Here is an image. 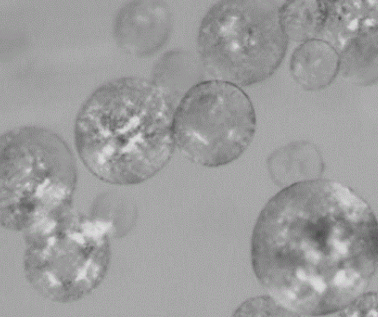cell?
Instances as JSON below:
<instances>
[{
    "mask_svg": "<svg viewBox=\"0 0 378 317\" xmlns=\"http://www.w3.org/2000/svg\"><path fill=\"white\" fill-rule=\"evenodd\" d=\"M378 226L349 186L312 179L284 188L261 212L251 239L260 284L296 316L337 314L365 293L377 265Z\"/></svg>",
    "mask_w": 378,
    "mask_h": 317,
    "instance_id": "1",
    "label": "cell"
},
{
    "mask_svg": "<svg viewBox=\"0 0 378 317\" xmlns=\"http://www.w3.org/2000/svg\"><path fill=\"white\" fill-rule=\"evenodd\" d=\"M176 101L153 80L122 78L95 90L75 126L80 160L101 181L130 186L145 182L170 161L175 149Z\"/></svg>",
    "mask_w": 378,
    "mask_h": 317,
    "instance_id": "2",
    "label": "cell"
},
{
    "mask_svg": "<svg viewBox=\"0 0 378 317\" xmlns=\"http://www.w3.org/2000/svg\"><path fill=\"white\" fill-rule=\"evenodd\" d=\"M1 224L23 233L72 208L77 184L75 158L52 131L22 126L1 138Z\"/></svg>",
    "mask_w": 378,
    "mask_h": 317,
    "instance_id": "3",
    "label": "cell"
},
{
    "mask_svg": "<svg viewBox=\"0 0 378 317\" xmlns=\"http://www.w3.org/2000/svg\"><path fill=\"white\" fill-rule=\"evenodd\" d=\"M112 226L71 208L59 217L24 233L25 277L43 298L78 301L103 281L110 262Z\"/></svg>",
    "mask_w": 378,
    "mask_h": 317,
    "instance_id": "4",
    "label": "cell"
},
{
    "mask_svg": "<svg viewBox=\"0 0 378 317\" xmlns=\"http://www.w3.org/2000/svg\"><path fill=\"white\" fill-rule=\"evenodd\" d=\"M272 1L229 0L204 16L198 51L209 80L249 86L271 76L281 64L288 38Z\"/></svg>",
    "mask_w": 378,
    "mask_h": 317,
    "instance_id": "5",
    "label": "cell"
},
{
    "mask_svg": "<svg viewBox=\"0 0 378 317\" xmlns=\"http://www.w3.org/2000/svg\"><path fill=\"white\" fill-rule=\"evenodd\" d=\"M256 128L255 110L246 93L215 80L191 87L177 103L173 121L175 148L191 162L208 168L239 158Z\"/></svg>",
    "mask_w": 378,
    "mask_h": 317,
    "instance_id": "6",
    "label": "cell"
},
{
    "mask_svg": "<svg viewBox=\"0 0 378 317\" xmlns=\"http://www.w3.org/2000/svg\"><path fill=\"white\" fill-rule=\"evenodd\" d=\"M172 14L163 1H134L117 13L114 36L126 53L147 57L166 44L172 31Z\"/></svg>",
    "mask_w": 378,
    "mask_h": 317,
    "instance_id": "7",
    "label": "cell"
},
{
    "mask_svg": "<svg viewBox=\"0 0 378 317\" xmlns=\"http://www.w3.org/2000/svg\"><path fill=\"white\" fill-rule=\"evenodd\" d=\"M340 54L330 43L313 38L300 43L293 50L289 70L294 80L307 91L329 86L340 72Z\"/></svg>",
    "mask_w": 378,
    "mask_h": 317,
    "instance_id": "8",
    "label": "cell"
},
{
    "mask_svg": "<svg viewBox=\"0 0 378 317\" xmlns=\"http://www.w3.org/2000/svg\"><path fill=\"white\" fill-rule=\"evenodd\" d=\"M272 180L284 188L319 179L324 164L317 147L308 141H296L274 151L267 161Z\"/></svg>",
    "mask_w": 378,
    "mask_h": 317,
    "instance_id": "9",
    "label": "cell"
},
{
    "mask_svg": "<svg viewBox=\"0 0 378 317\" xmlns=\"http://www.w3.org/2000/svg\"><path fill=\"white\" fill-rule=\"evenodd\" d=\"M375 1H329L328 15L323 35L341 50L360 32L377 27Z\"/></svg>",
    "mask_w": 378,
    "mask_h": 317,
    "instance_id": "10",
    "label": "cell"
},
{
    "mask_svg": "<svg viewBox=\"0 0 378 317\" xmlns=\"http://www.w3.org/2000/svg\"><path fill=\"white\" fill-rule=\"evenodd\" d=\"M377 27L364 30L351 38L340 54V72L360 85L377 80Z\"/></svg>",
    "mask_w": 378,
    "mask_h": 317,
    "instance_id": "11",
    "label": "cell"
},
{
    "mask_svg": "<svg viewBox=\"0 0 378 317\" xmlns=\"http://www.w3.org/2000/svg\"><path fill=\"white\" fill-rule=\"evenodd\" d=\"M329 1H290L280 6V18L288 40L301 43L321 38L328 15Z\"/></svg>",
    "mask_w": 378,
    "mask_h": 317,
    "instance_id": "12",
    "label": "cell"
},
{
    "mask_svg": "<svg viewBox=\"0 0 378 317\" xmlns=\"http://www.w3.org/2000/svg\"><path fill=\"white\" fill-rule=\"evenodd\" d=\"M202 66L189 53L170 51L163 55L154 68L153 81L165 89L173 98L174 89L182 84L201 82ZM175 99V98H174Z\"/></svg>",
    "mask_w": 378,
    "mask_h": 317,
    "instance_id": "13",
    "label": "cell"
},
{
    "mask_svg": "<svg viewBox=\"0 0 378 317\" xmlns=\"http://www.w3.org/2000/svg\"><path fill=\"white\" fill-rule=\"evenodd\" d=\"M234 314L252 316H296L271 296L249 299L242 304Z\"/></svg>",
    "mask_w": 378,
    "mask_h": 317,
    "instance_id": "14",
    "label": "cell"
},
{
    "mask_svg": "<svg viewBox=\"0 0 378 317\" xmlns=\"http://www.w3.org/2000/svg\"><path fill=\"white\" fill-rule=\"evenodd\" d=\"M339 314L351 316H377V295L363 293L349 304Z\"/></svg>",
    "mask_w": 378,
    "mask_h": 317,
    "instance_id": "15",
    "label": "cell"
}]
</instances>
